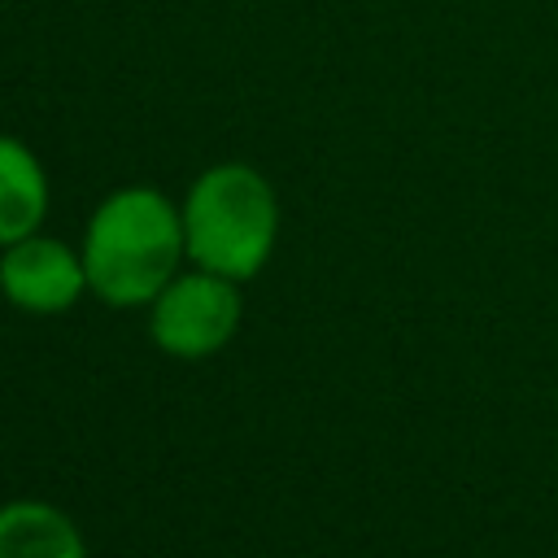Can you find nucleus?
<instances>
[{
    "label": "nucleus",
    "mask_w": 558,
    "mask_h": 558,
    "mask_svg": "<svg viewBox=\"0 0 558 558\" xmlns=\"http://www.w3.org/2000/svg\"><path fill=\"white\" fill-rule=\"evenodd\" d=\"M87 292L113 310L148 305L187 262L179 205L148 183L113 187L83 227Z\"/></svg>",
    "instance_id": "nucleus-1"
},
{
    "label": "nucleus",
    "mask_w": 558,
    "mask_h": 558,
    "mask_svg": "<svg viewBox=\"0 0 558 558\" xmlns=\"http://www.w3.org/2000/svg\"><path fill=\"white\" fill-rule=\"evenodd\" d=\"M187 262L235 283L266 270L279 244V196L248 161H218L192 179L179 201Z\"/></svg>",
    "instance_id": "nucleus-2"
},
{
    "label": "nucleus",
    "mask_w": 558,
    "mask_h": 558,
    "mask_svg": "<svg viewBox=\"0 0 558 558\" xmlns=\"http://www.w3.org/2000/svg\"><path fill=\"white\" fill-rule=\"evenodd\" d=\"M244 301L240 283L214 270H179L153 301H148V336L166 357L201 362L231 344L240 331Z\"/></svg>",
    "instance_id": "nucleus-3"
},
{
    "label": "nucleus",
    "mask_w": 558,
    "mask_h": 558,
    "mask_svg": "<svg viewBox=\"0 0 558 558\" xmlns=\"http://www.w3.org/2000/svg\"><path fill=\"white\" fill-rule=\"evenodd\" d=\"M0 292L26 314H61L87 292L83 253L57 235H26L0 248Z\"/></svg>",
    "instance_id": "nucleus-4"
},
{
    "label": "nucleus",
    "mask_w": 558,
    "mask_h": 558,
    "mask_svg": "<svg viewBox=\"0 0 558 558\" xmlns=\"http://www.w3.org/2000/svg\"><path fill=\"white\" fill-rule=\"evenodd\" d=\"M48 201L52 187L35 148L17 135H0V248L44 227Z\"/></svg>",
    "instance_id": "nucleus-5"
},
{
    "label": "nucleus",
    "mask_w": 558,
    "mask_h": 558,
    "mask_svg": "<svg viewBox=\"0 0 558 558\" xmlns=\"http://www.w3.org/2000/svg\"><path fill=\"white\" fill-rule=\"evenodd\" d=\"M0 558H87V541L61 506L17 497L0 506Z\"/></svg>",
    "instance_id": "nucleus-6"
}]
</instances>
